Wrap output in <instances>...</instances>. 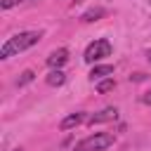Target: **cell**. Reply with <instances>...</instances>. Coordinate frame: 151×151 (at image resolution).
<instances>
[{
  "instance_id": "5b68a950",
  "label": "cell",
  "mask_w": 151,
  "mask_h": 151,
  "mask_svg": "<svg viewBox=\"0 0 151 151\" xmlns=\"http://www.w3.org/2000/svg\"><path fill=\"white\" fill-rule=\"evenodd\" d=\"M68 61V50H64V47H59V50H54L50 57H47V64L52 66V68H61L64 64Z\"/></svg>"
},
{
  "instance_id": "ba28073f",
  "label": "cell",
  "mask_w": 151,
  "mask_h": 151,
  "mask_svg": "<svg viewBox=\"0 0 151 151\" xmlns=\"http://www.w3.org/2000/svg\"><path fill=\"white\" fill-rule=\"evenodd\" d=\"M45 80H47V85H50V87H59V85H64V83H66V73H64L61 68H52V71L47 73V78H45Z\"/></svg>"
},
{
  "instance_id": "4fadbf2b",
  "label": "cell",
  "mask_w": 151,
  "mask_h": 151,
  "mask_svg": "<svg viewBox=\"0 0 151 151\" xmlns=\"http://www.w3.org/2000/svg\"><path fill=\"white\" fill-rule=\"evenodd\" d=\"M142 104H149V106H151V90H146V92L142 94Z\"/></svg>"
},
{
  "instance_id": "8992f818",
  "label": "cell",
  "mask_w": 151,
  "mask_h": 151,
  "mask_svg": "<svg viewBox=\"0 0 151 151\" xmlns=\"http://www.w3.org/2000/svg\"><path fill=\"white\" fill-rule=\"evenodd\" d=\"M85 120V111H76V113H71V116H66L64 120H61V130H71V127H78L80 123Z\"/></svg>"
},
{
  "instance_id": "7a4b0ae2",
  "label": "cell",
  "mask_w": 151,
  "mask_h": 151,
  "mask_svg": "<svg viewBox=\"0 0 151 151\" xmlns=\"http://www.w3.org/2000/svg\"><path fill=\"white\" fill-rule=\"evenodd\" d=\"M113 142H116V137H113L111 132H94V134L80 139V142L73 146V151H104V149H109Z\"/></svg>"
},
{
  "instance_id": "6da1fadb",
  "label": "cell",
  "mask_w": 151,
  "mask_h": 151,
  "mask_svg": "<svg viewBox=\"0 0 151 151\" xmlns=\"http://www.w3.org/2000/svg\"><path fill=\"white\" fill-rule=\"evenodd\" d=\"M42 38V31H21L12 38H7V42L0 47V59H9L19 52H26L28 47H33L38 40Z\"/></svg>"
},
{
  "instance_id": "30bf717a",
  "label": "cell",
  "mask_w": 151,
  "mask_h": 151,
  "mask_svg": "<svg viewBox=\"0 0 151 151\" xmlns=\"http://www.w3.org/2000/svg\"><path fill=\"white\" fill-rule=\"evenodd\" d=\"M113 87H116V80H113V76H111V78H104V80H99V83H97V90H99L101 94H104V92H111Z\"/></svg>"
},
{
  "instance_id": "9c48e42d",
  "label": "cell",
  "mask_w": 151,
  "mask_h": 151,
  "mask_svg": "<svg viewBox=\"0 0 151 151\" xmlns=\"http://www.w3.org/2000/svg\"><path fill=\"white\" fill-rule=\"evenodd\" d=\"M99 17H104V9H101V7H92V9H87V12H85V14L80 17V19L90 24V21H97Z\"/></svg>"
},
{
  "instance_id": "9a60e30c",
  "label": "cell",
  "mask_w": 151,
  "mask_h": 151,
  "mask_svg": "<svg viewBox=\"0 0 151 151\" xmlns=\"http://www.w3.org/2000/svg\"><path fill=\"white\" fill-rule=\"evenodd\" d=\"M14 151H21V149H14Z\"/></svg>"
},
{
  "instance_id": "52a82bcc",
  "label": "cell",
  "mask_w": 151,
  "mask_h": 151,
  "mask_svg": "<svg viewBox=\"0 0 151 151\" xmlns=\"http://www.w3.org/2000/svg\"><path fill=\"white\" fill-rule=\"evenodd\" d=\"M113 76V66L109 64H99L90 71V80H101V78H111Z\"/></svg>"
},
{
  "instance_id": "7c38bea8",
  "label": "cell",
  "mask_w": 151,
  "mask_h": 151,
  "mask_svg": "<svg viewBox=\"0 0 151 151\" xmlns=\"http://www.w3.org/2000/svg\"><path fill=\"white\" fill-rule=\"evenodd\" d=\"M19 2H21V0H2V2H0V7H2V9H9V7L19 5Z\"/></svg>"
},
{
  "instance_id": "277c9868",
  "label": "cell",
  "mask_w": 151,
  "mask_h": 151,
  "mask_svg": "<svg viewBox=\"0 0 151 151\" xmlns=\"http://www.w3.org/2000/svg\"><path fill=\"white\" fill-rule=\"evenodd\" d=\"M116 118H118V109L109 106V109H101L99 113H92L87 118V123L90 125H97V123H106V120H116Z\"/></svg>"
},
{
  "instance_id": "8fae6325",
  "label": "cell",
  "mask_w": 151,
  "mask_h": 151,
  "mask_svg": "<svg viewBox=\"0 0 151 151\" xmlns=\"http://www.w3.org/2000/svg\"><path fill=\"white\" fill-rule=\"evenodd\" d=\"M33 78H35V73H33V71H31V68H26V71H24V73H21V78H19V80H17V85H19V87H21V85H28V83H31V80H33Z\"/></svg>"
},
{
  "instance_id": "5bb4252c",
  "label": "cell",
  "mask_w": 151,
  "mask_h": 151,
  "mask_svg": "<svg viewBox=\"0 0 151 151\" xmlns=\"http://www.w3.org/2000/svg\"><path fill=\"white\" fill-rule=\"evenodd\" d=\"M146 59H149V64H151V50H146Z\"/></svg>"
},
{
  "instance_id": "3957f363",
  "label": "cell",
  "mask_w": 151,
  "mask_h": 151,
  "mask_svg": "<svg viewBox=\"0 0 151 151\" xmlns=\"http://www.w3.org/2000/svg\"><path fill=\"white\" fill-rule=\"evenodd\" d=\"M111 42L106 40V38H99V40H94V42H90L87 45V50H85V61L87 64H94V61H99V59H104V57H111Z\"/></svg>"
}]
</instances>
